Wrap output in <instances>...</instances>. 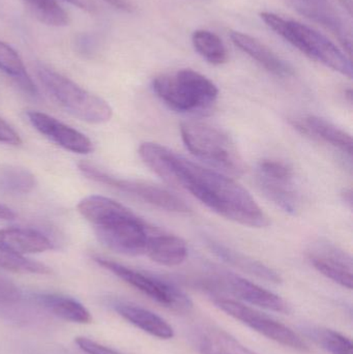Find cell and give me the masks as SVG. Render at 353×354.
<instances>
[{
  "label": "cell",
  "instance_id": "obj_1",
  "mask_svg": "<svg viewBox=\"0 0 353 354\" xmlns=\"http://www.w3.org/2000/svg\"><path fill=\"white\" fill-rule=\"evenodd\" d=\"M139 156L147 167L174 187L191 193L213 212L252 228L269 226V216L231 177L202 167L159 143L145 142Z\"/></svg>",
  "mask_w": 353,
  "mask_h": 354
},
{
  "label": "cell",
  "instance_id": "obj_2",
  "mask_svg": "<svg viewBox=\"0 0 353 354\" xmlns=\"http://www.w3.org/2000/svg\"><path fill=\"white\" fill-rule=\"evenodd\" d=\"M77 209L95 226V234L105 247L124 255H146L151 236L158 230L130 208L104 196L84 198Z\"/></svg>",
  "mask_w": 353,
  "mask_h": 354
},
{
  "label": "cell",
  "instance_id": "obj_3",
  "mask_svg": "<svg viewBox=\"0 0 353 354\" xmlns=\"http://www.w3.org/2000/svg\"><path fill=\"white\" fill-rule=\"evenodd\" d=\"M260 18L271 30L311 59L352 78V64L350 58L323 33L274 12H261Z\"/></svg>",
  "mask_w": 353,
  "mask_h": 354
},
{
  "label": "cell",
  "instance_id": "obj_4",
  "mask_svg": "<svg viewBox=\"0 0 353 354\" xmlns=\"http://www.w3.org/2000/svg\"><path fill=\"white\" fill-rule=\"evenodd\" d=\"M153 89L170 109L182 113L207 111L219 95V89L213 81L191 68L155 77Z\"/></svg>",
  "mask_w": 353,
  "mask_h": 354
},
{
  "label": "cell",
  "instance_id": "obj_5",
  "mask_svg": "<svg viewBox=\"0 0 353 354\" xmlns=\"http://www.w3.org/2000/svg\"><path fill=\"white\" fill-rule=\"evenodd\" d=\"M180 135L187 149L217 171L232 176L244 174V159L223 131L204 122H187L180 126Z\"/></svg>",
  "mask_w": 353,
  "mask_h": 354
},
{
  "label": "cell",
  "instance_id": "obj_6",
  "mask_svg": "<svg viewBox=\"0 0 353 354\" xmlns=\"http://www.w3.org/2000/svg\"><path fill=\"white\" fill-rule=\"evenodd\" d=\"M37 74L50 95L75 118L97 124L111 120L113 110L105 100L43 64L37 66Z\"/></svg>",
  "mask_w": 353,
  "mask_h": 354
},
{
  "label": "cell",
  "instance_id": "obj_7",
  "mask_svg": "<svg viewBox=\"0 0 353 354\" xmlns=\"http://www.w3.org/2000/svg\"><path fill=\"white\" fill-rule=\"evenodd\" d=\"M95 261L120 280L147 295L149 299L178 313H189L193 309L192 299L173 283L149 272L133 270L108 258L95 256Z\"/></svg>",
  "mask_w": 353,
  "mask_h": 354
},
{
  "label": "cell",
  "instance_id": "obj_8",
  "mask_svg": "<svg viewBox=\"0 0 353 354\" xmlns=\"http://www.w3.org/2000/svg\"><path fill=\"white\" fill-rule=\"evenodd\" d=\"M79 170L83 176L95 183H103L122 193L128 194L145 203L155 206L160 209L178 214H188L191 212L188 204L175 194L153 183L132 179L118 178L102 171L99 168L86 162L78 164Z\"/></svg>",
  "mask_w": 353,
  "mask_h": 354
},
{
  "label": "cell",
  "instance_id": "obj_9",
  "mask_svg": "<svg viewBox=\"0 0 353 354\" xmlns=\"http://www.w3.org/2000/svg\"><path fill=\"white\" fill-rule=\"evenodd\" d=\"M216 307L227 315L244 324L245 326L252 328L255 332L267 337L269 340L275 341L288 348L298 351H308L309 346L302 337L296 332L284 326L281 322L274 318L260 313L248 306L242 305L233 299L225 297H215L213 299Z\"/></svg>",
  "mask_w": 353,
  "mask_h": 354
},
{
  "label": "cell",
  "instance_id": "obj_10",
  "mask_svg": "<svg viewBox=\"0 0 353 354\" xmlns=\"http://www.w3.org/2000/svg\"><path fill=\"white\" fill-rule=\"evenodd\" d=\"M201 282L207 288L222 289L263 309L276 313H290L289 306L281 297L228 270H213L209 278Z\"/></svg>",
  "mask_w": 353,
  "mask_h": 354
},
{
  "label": "cell",
  "instance_id": "obj_11",
  "mask_svg": "<svg viewBox=\"0 0 353 354\" xmlns=\"http://www.w3.org/2000/svg\"><path fill=\"white\" fill-rule=\"evenodd\" d=\"M31 126L46 138L70 153L87 155L93 153V145L88 137L85 136L72 127L62 124L59 120L43 112L29 110L26 113Z\"/></svg>",
  "mask_w": 353,
  "mask_h": 354
},
{
  "label": "cell",
  "instance_id": "obj_12",
  "mask_svg": "<svg viewBox=\"0 0 353 354\" xmlns=\"http://www.w3.org/2000/svg\"><path fill=\"white\" fill-rule=\"evenodd\" d=\"M309 261L313 268L336 284L352 289V257L339 248L321 243L309 252Z\"/></svg>",
  "mask_w": 353,
  "mask_h": 354
},
{
  "label": "cell",
  "instance_id": "obj_13",
  "mask_svg": "<svg viewBox=\"0 0 353 354\" xmlns=\"http://www.w3.org/2000/svg\"><path fill=\"white\" fill-rule=\"evenodd\" d=\"M292 124L294 128L302 134L323 141L352 158V136L341 128H338L333 122L319 116L307 115L292 120Z\"/></svg>",
  "mask_w": 353,
  "mask_h": 354
},
{
  "label": "cell",
  "instance_id": "obj_14",
  "mask_svg": "<svg viewBox=\"0 0 353 354\" xmlns=\"http://www.w3.org/2000/svg\"><path fill=\"white\" fill-rule=\"evenodd\" d=\"M229 35L232 43L236 47L260 64L267 72L278 77H289L294 75L292 66L258 39L240 31H230Z\"/></svg>",
  "mask_w": 353,
  "mask_h": 354
},
{
  "label": "cell",
  "instance_id": "obj_15",
  "mask_svg": "<svg viewBox=\"0 0 353 354\" xmlns=\"http://www.w3.org/2000/svg\"><path fill=\"white\" fill-rule=\"evenodd\" d=\"M113 308L118 315L151 336L162 340H169L174 337L172 326L161 316L149 310L124 301H116Z\"/></svg>",
  "mask_w": 353,
  "mask_h": 354
},
{
  "label": "cell",
  "instance_id": "obj_16",
  "mask_svg": "<svg viewBox=\"0 0 353 354\" xmlns=\"http://www.w3.org/2000/svg\"><path fill=\"white\" fill-rule=\"evenodd\" d=\"M0 248L26 255L53 250V243L46 235L35 229L12 227L0 229Z\"/></svg>",
  "mask_w": 353,
  "mask_h": 354
},
{
  "label": "cell",
  "instance_id": "obj_17",
  "mask_svg": "<svg viewBox=\"0 0 353 354\" xmlns=\"http://www.w3.org/2000/svg\"><path fill=\"white\" fill-rule=\"evenodd\" d=\"M207 245L211 252L226 263L230 264L247 274L263 279L267 282L275 283V284H280L282 282L281 276L263 262L249 257V256L236 251V250H232L231 248L226 247L217 241H211V239L207 241Z\"/></svg>",
  "mask_w": 353,
  "mask_h": 354
},
{
  "label": "cell",
  "instance_id": "obj_18",
  "mask_svg": "<svg viewBox=\"0 0 353 354\" xmlns=\"http://www.w3.org/2000/svg\"><path fill=\"white\" fill-rule=\"evenodd\" d=\"M146 255L161 266H176L186 260L188 247L180 237L158 229L149 241Z\"/></svg>",
  "mask_w": 353,
  "mask_h": 354
},
{
  "label": "cell",
  "instance_id": "obj_19",
  "mask_svg": "<svg viewBox=\"0 0 353 354\" xmlns=\"http://www.w3.org/2000/svg\"><path fill=\"white\" fill-rule=\"evenodd\" d=\"M33 301L52 315L66 322L86 324L93 320L88 310L82 304L66 295L39 293L33 297Z\"/></svg>",
  "mask_w": 353,
  "mask_h": 354
},
{
  "label": "cell",
  "instance_id": "obj_20",
  "mask_svg": "<svg viewBox=\"0 0 353 354\" xmlns=\"http://www.w3.org/2000/svg\"><path fill=\"white\" fill-rule=\"evenodd\" d=\"M257 181L265 197L278 207L294 216L300 212V196L294 189V180H277L257 176Z\"/></svg>",
  "mask_w": 353,
  "mask_h": 354
},
{
  "label": "cell",
  "instance_id": "obj_21",
  "mask_svg": "<svg viewBox=\"0 0 353 354\" xmlns=\"http://www.w3.org/2000/svg\"><path fill=\"white\" fill-rule=\"evenodd\" d=\"M201 354H258L247 348L231 335L220 328H209L199 336Z\"/></svg>",
  "mask_w": 353,
  "mask_h": 354
},
{
  "label": "cell",
  "instance_id": "obj_22",
  "mask_svg": "<svg viewBox=\"0 0 353 354\" xmlns=\"http://www.w3.org/2000/svg\"><path fill=\"white\" fill-rule=\"evenodd\" d=\"M0 71L12 77L21 88L30 95H37V89L25 70L19 54L10 46L0 41Z\"/></svg>",
  "mask_w": 353,
  "mask_h": 354
},
{
  "label": "cell",
  "instance_id": "obj_23",
  "mask_svg": "<svg viewBox=\"0 0 353 354\" xmlns=\"http://www.w3.org/2000/svg\"><path fill=\"white\" fill-rule=\"evenodd\" d=\"M192 43L195 50L209 64L221 66L228 60V52L222 39L211 31H194Z\"/></svg>",
  "mask_w": 353,
  "mask_h": 354
},
{
  "label": "cell",
  "instance_id": "obj_24",
  "mask_svg": "<svg viewBox=\"0 0 353 354\" xmlns=\"http://www.w3.org/2000/svg\"><path fill=\"white\" fill-rule=\"evenodd\" d=\"M305 333L311 340L329 353L353 354L352 341L336 330L321 326H310L305 330Z\"/></svg>",
  "mask_w": 353,
  "mask_h": 354
},
{
  "label": "cell",
  "instance_id": "obj_25",
  "mask_svg": "<svg viewBox=\"0 0 353 354\" xmlns=\"http://www.w3.org/2000/svg\"><path fill=\"white\" fill-rule=\"evenodd\" d=\"M31 14L44 24L62 27L70 24L68 12L56 0H24Z\"/></svg>",
  "mask_w": 353,
  "mask_h": 354
},
{
  "label": "cell",
  "instance_id": "obj_26",
  "mask_svg": "<svg viewBox=\"0 0 353 354\" xmlns=\"http://www.w3.org/2000/svg\"><path fill=\"white\" fill-rule=\"evenodd\" d=\"M35 187V179L28 170L15 166L0 167V189L12 194H27Z\"/></svg>",
  "mask_w": 353,
  "mask_h": 354
},
{
  "label": "cell",
  "instance_id": "obj_27",
  "mask_svg": "<svg viewBox=\"0 0 353 354\" xmlns=\"http://www.w3.org/2000/svg\"><path fill=\"white\" fill-rule=\"evenodd\" d=\"M0 268L18 274H50L51 268L46 264L25 257L21 254L0 248Z\"/></svg>",
  "mask_w": 353,
  "mask_h": 354
},
{
  "label": "cell",
  "instance_id": "obj_28",
  "mask_svg": "<svg viewBox=\"0 0 353 354\" xmlns=\"http://www.w3.org/2000/svg\"><path fill=\"white\" fill-rule=\"evenodd\" d=\"M23 301V292L16 284L0 274V313L10 315Z\"/></svg>",
  "mask_w": 353,
  "mask_h": 354
},
{
  "label": "cell",
  "instance_id": "obj_29",
  "mask_svg": "<svg viewBox=\"0 0 353 354\" xmlns=\"http://www.w3.org/2000/svg\"><path fill=\"white\" fill-rule=\"evenodd\" d=\"M257 176L277 180H294V169L283 161L263 160L257 165Z\"/></svg>",
  "mask_w": 353,
  "mask_h": 354
},
{
  "label": "cell",
  "instance_id": "obj_30",
  "mask_svg": "<svg viewBox=\"0 0 353 354\" xmlns=\"http://www.w3.org/2000/svg\"><path fill=\"white\" fill-rule=\"evenodd\" d=\"M75 343L83 353L87 354H122L85 337H78Z\"/></svg>",
  "mask_w": 353,
  "mask_h": 354
},
{
  "label": "cell",
  "instance_id": "obj_31",
  "mask_svg": "<svg viewBox=\"0 0 353 354\" xmlns=\"http://www.w3.org/2000/svg\"><path fill=\"white\" fill-rule=\"evenodd\" d=\"M0 143L14 145V147L22 145V139L19 136L18 133L1 118H0Z\"/></svg>",
  "mask_w": 353,
  "mask_h": 354
},
{
  "label": "cell",
  "instance_id": "obj_32",
  "mask_svg": "<svg viewBox=\"0 0 353 354\" xmlns=\"http://www.w3.org/2000/svg\"><path fill=\"white\" fill-rule=\"evenodd\" d=\"M64 1L70 2L73 6H78L81 10L91 14L97 12V4L93 0H64Z\"/></svg>",
  "mask_w": 353,
  "mask_h": 354
},
{
  "label": "cell",
  "instance_id": "obj_33",
  "mask_svg": "<svg viewBox=\"0 0 353 354\" xmlns=\"http://www.w3.org/2000/svg\"><path fill=\"white\" fill-rule=\"evenodd\" d=\"M108 3L111 4L118 10H124V12H132L133 6L128 0H105Z\"/></svg>",
  "mask_w": 353,
  "mask_h": 354
},
{
  "label": "cell",
  "instance_id": "obj_34",
  "mask_svg": "<svg viewBox=\"0 0 353 354\" xmlns=\"http://www.w3.org/2000/svg\"><path fill=\"white\" fill-rule=\"evenodd\" d=\"M15 212L10 208L6 207L3 204H0V221L14 220Z\"/></svg>",
  "mask_w": 353,
  "mask_h": 354
},
{
  "label": "cell",
  "instance_id": "obj_35",
  "mask_svg": "<svg viewBox=\"0 0 353 354\" xmlns=\"http://www.w3.org/2000/svg\"><path fill=\"white\" fill-rule=\"evenodd\" d=\"M344 200L352 205V189H345L343 193Z\"/></svg>",
  "mask_w": 353,
  "mask_h": 354
},
{
  "label": "cell",
  "instance_id": "obj_36",
  "mask_svg": "<svg viewBox=\"0 0 353 354\" xmlns=\"http://www.w3.org/2000/svg\"><path fill=\"white\" fill-rule=\"evenodd\" d=\"M340 2H341L344 8H347L348 12L352 15V0H340Z\"/></svg>",
  "mask_w": 353,
  "mask_h": 354
}]
</instances>
